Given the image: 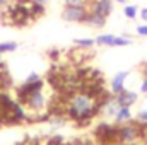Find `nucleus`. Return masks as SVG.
<instances>
[{"label":"nucleus","mask_w":147,"mask_h":145,"mask_svg":"<svg viewBox=\"0 0 147 145\" xmlns=\"http://www.w3.org/2000/svg\"><path fill=\"white\" fill-rule=\"evenodd\" d=\"M101 106H103V101L99 99L98 94H94L91 91H77L69 97L67 114L74 121L84 123V121H89L91 118H94L99 113Z\"/></svg>","instance_id":"nucleus-1"},{"label":"nucleus","mask_w":147,"mask_h":145,"mask_svg":"<svg viewBox=\"0 0 147 145\" xmlns=\"http://www.w3.org/2000/svg\"><path fill=\"white\" fill-rule=\"evenodd\" d=\"M89 14L87 5H65L62 10V19L67 22H86V17Z\"/></svg>","instance_id":"nucleus-2"},{"label":"nucleus","mask_w":147,"mask_h":145,"mask_svg":"<svg viewBox=\"0 0 147 145\" xmlns=\"http://www.w3.org/2000/svg\"><path fill=\"white\" fill-rule=\"evenodd\" d=\"M19 103L24 104L28 109H31V111L38 113V111L45 109V106H46V96L43 94V89H39V91H34V92L24 96Z\"/></svg>","instance_id":"nucleus-3"},{"label":"nucleus","mask_w":147,"mask_h":145,"mask_svg":"<svg viewBox=\"0 0 147 145\" xmlns=\"http://www.w3.org/2000/svg\"><path fill=\"white\" fill-rule=\"evenodd\" d=\"M139 138H140V132L134 125H123L118 130V140L123 145H135Z\"/></svg>","instance_id":"nucleus-4"},{"label":"nucleus","mask_w":147,"mask_h":145,"mask_svg":"<svg viewBox=\"0 0 147 145\" xmlns=\"http://www.w3.org/2000/svg\"><path fill=\"white\" fill-rule=\"evenodd\" d=\"M87 9L91 12L108 17L113 10V2L111 0H87Z\"/></svg>","instance_id":"nucleus-5"},{"label":"nucleus","mask_w":147,"mask_h":145,"mask_svg":"<svg viewBox=\"0 0 147 145\" xmlns=\"http://www.w3.org/2000/svg\"><path fill=\"white\" fill-rule=\"evenodd\" d=\"M113 99H115V103H116L118 106H128V108H130L134 103H137V94H135V92H132V91L123 89L121 92L115 94V96H113Z\"/></svg>","instance_id":"nucleus-6"},{"label":"nucleus","mask_w":147,"mask_h":145,"mask_svg":"<svg viewBox=\"0 0 147 145\" xmlns=\"http://www.w3.org/2000/svg\"><path fill=\"white\" fill-rule=\"evenodd\" d=\"M128 75H130V72L123 70V72H118L113 79H111V92H113V96L118 94V92H121V91L125 89V80H127Z\"/></svg>","instance_id":"nucleus-7"},{"label":"nucleus","mask_w":147,"mask_h":145,"mask_svg":"<svg viewBox=\"0 0 147 145\" xmlns=\"http://www.w3.org/2000/svg\"><path fill=\"white\" fill-rule=\"evenodd\" d=\"M106 19H108V17L99 15V14H96V12H91V10H89V14H87V17H86V22H84V24L92 26V28H103V26L106 24Z\"/></svg>","instance_id":"nucleus-8"},{"label":"nucleus","mask_w":147,"mask_h":145,"mask_svg":"<svg viewBox=\"0 0 147 145\" xmlns=\"http://www.w3.org/2000/svg\"><path fill=\"white\" fill-rule=\"evenodd\" d=\"M115 119H116V123H127V121H130L132 119L130 108L128 106H118L116 113H115Z\"/></svg>","instance_id":"nucleus-9"},{"label":"nucleus","mask_w":147,"mask_h":145,"mask_svg":"<svg viewBox=\"0 0 147 145\" xmlns=\"http://www.w3.org/2000/svg\"><path fill=\"white\" fill-rule=\"evenodd\" d=\"M94 41H96V44H99V46H110V48H113L115 36H113V34H99Z\"/></svg>","instance_id":"nucleus-10"},{"label":"nucleus","mask_w":147,"mask_h":145,"mask_svg":"<svg viewBox=\"0 0 147 145\" xmlns=\"http://www.w3.org/2000/svg\"><path fill=\"white\" fill-rule=\"evenodd\" d=\"M74 43H75L79 48H92V46L96 44V41H94L92 38H77V39H74Z\"/></svg>","instance_id":"nucleus-11"},{"label":"nucleus","mask_w":147,"mask_h":145,"mask_svg":"<svg viewBox=\"0 0 147 145\" xmlns=\"http://www.w3.org/2000/svg\"><path fill=\"white\" fill-rule=\"evenodd\" d=\"M17 50V43L16 41H5V43H0V55L3 53H12Z\"/></svg>","instance_id":"nucleus-12"},{"label":"nucleus","mask_w":147,"mask_h":145,"mask_svg":"<svg viewBox=\"0 0 147 145\" xmlns=\"http://www.w3.org/2000/svg\"><path fill=\"white\" fill-rule=\"evenodd\" d=\"M123 14H125V17L127 19H137V14H139V9L135 7V5H127L125 9H123Z\"/></svg>","instance_id":"nucleus-13"},{"label":"nucleus","mask_w":147,"mask_h":145,"mask_svg":"<svg viewBox=\"0 0 147 145\" xmlns=\"http://www.w3.org/2000/svg\"><path fill=\"white\" fill-rule=\"evenodd\" d=\"M65 5H87V0H65Z\"/></svg>","instance_id":"nucleus-14"},{"label":"nucleus","mask_w":147,"mask_h":145,"mask_svg":"<svg viewBox=\"0 0 147 145\" xmlns=\"http://www.w3.org/2000/svg\"><path fill=\"white\" fill-rule=\"evenodd\" d=\"M137 34L139 36H147V24H142L137 28Z\"/></svg>","instance_id":"nucleus-15"},{"label":"nucleus","mask_w":147,"mask_h":145,"mask_svg":"<svg viewBox=\"0 0 147 145\" xmlns=\"http://www.w3.org/2000/svg\"><path fill=\"white\" fill-rule=\"evenodd\" d=\"M139 119H140L142 123H147V109H142V111L139 113Z\"/></svg>","instance_id":"nucleus-16"},{"label":"nucleus","mask_w":147,"mask_h":145,"mask_svg":"<svg viewBox=\"0 0 147 145\" xmlns=\"http://www.w3.org/2000/svg\"><path fill=\"white\" fill-rule=\"evenodd\" d=\"M140 92L147 94V77H144V80H142V85H140Z\"/></svg>","instance_id":"nucleus-17"},{"label":"nucleus","mask_w":147,"mask_h":145,"mask_svg":"<svg viewBox=\"0 0 147 145\" xmlns=\"http://www.w3.org/2000/svg\"><path fill=\"white\" fill-rule=\"evenodd\" d=\"M140 19H142V21H146V22H147V7H144V9L140 10Z\"/></svg>","instance_id":"nucleus-18"},{"label":"nucleus","mask_w":147,"mask_h":145,"mask_svg":"<svg viewBox=\"0 0 147 145\" xmlns=\"http://www.w3.org/2000/svg\"><path fill=\"white\" fill-rule=\"evenodd\" d=\"M33 2H34V3H39V5H45L48 0H33Z\"/></svg>","instance_id":"nucleus-19"},{"label":"nucleus","mask_w":147,"mask_h":145,"mask_svg":"<svg viewBox=\"0 0 147 145\" xmlns=\"http://www.w3.org/2000/svg\"><path fill=\"white\" fill-rule=\"evenodd\" d=\"M142 67H144V77H147V63H144Z\"/></svg>","instance_id":"nucleus-20"},{"label":"nucleus","mask_w":147,"mask_h":145,"mask_svg":"<svg viewBox=\"0 0 147 145\" xmlns=\"http://www.w3.org/2000/svg\"><path fill=\"white\" fill-rule=\"evenodd\" d=\"M3 67H5V63H3V62H2V55H0V70H2V68H3Z\"/></svg>","instance_id":"nucleus-21"},{"label":"nucleus","mask_w":147,"mask_h":145,"mask_svg":"<svg viewBox=\"0 0 147 145\" xmlns=\"http://www.w3.org/2000/svg\"><path fill=\"white\" fill-rule=\"evenodd\" d=\"M116 2H118V3H125L127 0H116Z\"/></svg>","instance_id":"nucleus-22"},{"label":"nucleus","mask_w":147,"mask_h":145,"mask_svg":"<svg viewBox=\"0 0 147 145\" xmlns=\"http://www.w3.org/2000/svg\"><path fill=\"white\" fill-rule=\"evenodd\" d=\"M5 2H7V0H0V5H2V3H5Z\"/></svg>","instance_id":"nucleus-23"}]
</instances>
